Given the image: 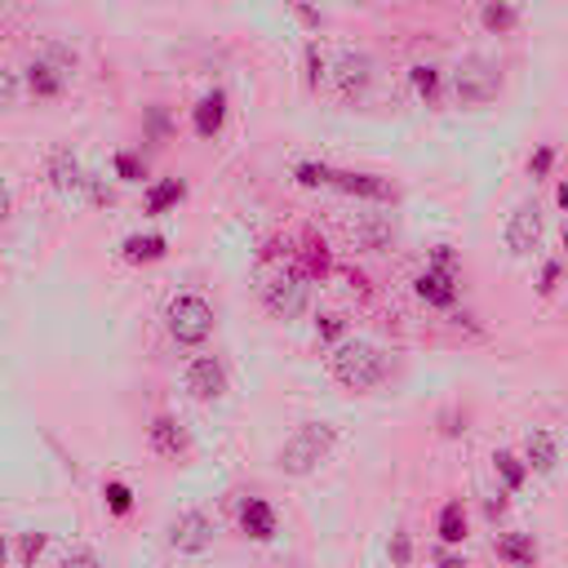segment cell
Returning <instances> with one entry per match:
<instances>
[{
  "mask_svg": "<svg viewBox=\"0 0 568 568\" xmlns=\"http://www.w3.org/2000/svg\"><path fill=\"white\" fill-rule=\"evenodd\" d=\"M328 373L337 386L346 390H377L386 377H390V351L368 342V337H346L342 346H333L328 355Z\"/></svg>",
  "mask_w": 568,
  "mask_h": 568,
  "instance_id": "1",
  "label": "cell"
},
{
  "mask_svg": "<svg viewBox=\"0 0 568 568\" xmlns=\"http://www.w3.org/2000/svg\"><path fill=\"white\" fill-rule=\"evenodd\" d=\"M328 191H342L351 200H373V204H390L395 186L382 173H364V169H328Z\"/></svg>",
  "mask_w": 568,
  "mask_h": 568,
  "instance_id": "12",
  "label": "cell"
},
{
  "mask_svg": "<svg viewBox=\"0 0 568 568\" xmlns=\"http://www.w3.org/2000/svg\"><path fill=\"white\" fill-rule=\"evenodd\" d=\"M537 240H541V213H537V204H515L510 217H506V248L515 257H528L537 248Z\"/></svg>",
  "mask_w": 568,
  "mask_h": 568,
  "instance_id": "15",
  "label": "cell"
},
{
  "mask_svg": "<svg viewBox=\"0 0 568 568\" xmlns=\"http://www.w3.org/2000/svg\"><path fill=\"white\" fill-rule=\"evenodd\" d=\"M44 178H49V186L62 195V200H89V204H106L111 200V186L98 178V173H89L84 164H80V155L67 146V142H58L49 155H44Z\"/></svg>",
  "mask_w": 568,
  "mask_h": 568,
  "instance_id": "3",
  "label": "cell"
},
{
  "mask_svg": "<svg viewBox=\"0 0 568 568\" xmlns=\"http://www.w3.org/2000/svg\"><path fill=\"white\" fill-rule=\"evenodd\" d=\"M435 568H466V559H462V555H439Z\"/></svg>",
  "mask_w": 568,
  "mask_h": 568,
  "instance_id": "41",
  "label": "cell"
},
{
  "mask_svg": "<svg viewBox=\"0 0 568 568\" xmlns=\"http://www.w3.org/2000/svg\"><path fill=\"white\" fill-rule=\"evenodd\" d=\"M71 75H75V58L62 44H44L22 67V93L36 102H58L71 89Z\"/></svg>",
  "mask_w": 568,
  "mask_h": 568,
  "instance_id": "4",
  "label": "cell"
},
{
  "mask_svg": "<svg viewBox=\"0 0 568 568\" xmlns=\"http://www.w3.org/2000/svg\"><path fill=\"white\" fill-rule=\"evenodd\" d=\"M564 248H568V231H564Z\"/></svg>",
  "mask_w": 568,
  "mask_h": 568,
  "instance_id": "43",
  "label": "cell"
},
{
  "mask_svg": "<svg viewBox=\"0 0 568 568\" xmlns=\"http://www.w3.org/2000/svg\"><path fill=\"white\" fill-rule=\"evenodd\" d=\"M413 559V541H408V532H395L390 537V564H408Z\"/></svg>",
  "mask_w": 568,
  "mask_h": 568,
  "instance_id": "35",
  "label": "cell"
},
{
  "mask_svg": "<svg viewBox=\"0 0 568 568\" xmlns=\"http://www.w3.org/2000/svg\"><path fill=\"white\" fill-rule=\"evenodd\" d=\"M164 541H169L173 555H204V550L213 546V519H209L204 510L186 506V510H178V515L164 524Z\"/></svg>",
  "mask_w": 568,
  "mask_h": 568,
  "instance_id": "10",
  "label": "cell"
},
{
  "mask_svg": "<svg viewBox=\"0 0 568 568\" xmlns=\"http://www.w3.org/2000/svg\"><path fill=\"white\" fill-rule=\"evenodd\" d=\"M40 546H44V537H40V532H27V537H22V564H27V568L36 564V555H40Z\"/></svg>",
  "mask_w": 568,
  "mask_h": 568,
  "instance_id": "36",
  "label": "cell"
},
{
  "mask_svg": "<svg viewBox=\"0 0 568 568\" xmlns=\"http://www.w3.org/2000/svg\"><path fill=\"white\" fill-rule=\"evenodd\" d=\"M213 306L200 293H173L164 302V328L178 346H204L213 337Z\"/></svg>",
  "mask_w": 568,
  "mask_h": 568,
  "instance_id": "6",
  "label": "cell"
},
{
  "mask_svg": "<svg viewBox=\"0 0 568 568\" xmlns=\"http://www.w3.org/2000/svg\"><path fill=\"white\" fill-rule=\"evenodd\" d=\"M333 444H337V426H333V422H324V417H320V422H302V426H293V435L275 448V470L302 479V475L320 470V462L333 453Z\"/></svg>",
  "mask_w": 568,
  "mask_h": 568,
  "instance_id": "2",
  "label": "cell"
},
{
  "mask_svg": "<svg viewBox=\"0 0 568 568\" xmlns=\"http://www.w3.org/2000/svg\"><path fill=\"white\" fill-rule=\"evenodd\" d=\"M235 524H240V532H244L248 541H275V532H280V515H275V506H271L262 493H244V497H240Z\"/></svg>",
  "mask_w": 568,
  "mask_h": 568,
  "instance_id": "13",
  "label": "cell"
},
{
  "mask_svg": "<svg viewBox=\"0 0 568 568\" xmlns=\"http://www.w3.org/2000/svg\"><path fill=\"white\" fill-rule=\"evenodd\" d=\"M328 169L333 164H324V160H297L293 164V182L311 186V191H328Z\"/></svg>",
  "mask_w": 568,
  "mask_h": 568,
  "instance_id": "28",
  "label": "cell"
},
{
  "mask_svg": "<svg viewBox=\"0 0 568 568\" xmlns=\"http://www.w3.org/2000/svg\"><path fill=\"white\" fill-rule=\"evenodd\" d=\"M58 568H102V559H98L89 546H71V550L58 559Z\"/></svg>",
  "mask_w": 568,
  "mask_h": 568,
  "instance_id": "33",
  "label": "cell"
},
{
  "mask_svg": "<svg viewBox=\"0 0 568 568\" xmlns=\"http://www.w3.org/2000/svg\"><path fill=\"white\" fill-rule=\"evenodd\" d=\"M550 164H555V146H537V151L528 155V173H532V178H546Z\"/></svg>",
  "mask_w": 568,
  "mask_h": 568,
  "instance_id": "34",
  "label": "cell"
},
{
  "mask_svg": "<svg viewBox=\"0 0 568 568\" xmlns=\"http://www.w3.org/2000/svg\"><path fill=\"white\" fill-rule=\"evenodd\" d=\"M306 302H311V280H306L293 262L262 280V306H266L275 320H297V315L306 311Z\"/></svg>",
  "mask_w": 568,
  "mask_h": 568,
  "instance_id": "8",
  "label": "cell"
},
{
  "mask_svg": "<svg viewBox=\"0 0 568 568\" xmlns=\"http://www.w3.org/2000/svg\"><path fill=\"white\" fill-rule=\"evenodd\" d=\"M493 470H497V479H501V488H506V493H519V488H524V479H528L524 457H519V453H506V448H497V453H493Z\"/></svg>",
  "mask_w": 568,
  "mask_h": 568,
  "instance_id": "26",
  "label": "cell"
},
{
  "mask_svg": "<svg viewBox=\"0 0 568 568\" xmlns=\"http://www.w3.org/2000/svg\"><path fill=\"white\" fill-rule=\"evenodd\" d=\"M115 178L142 182V178H146V160H142L138 151H115Z\"/></svg>",
  "mask_w": 568,
  "mask_h": 568,
  "instance_id": "32",
  "label": "cell"
},
{
  "mask_svg": "<svg viewBox=\"0 0 568 568\" xmlns=\"http://www.w3.org/2000/svg\"><path fill=\"white\" fill-rule=\"evenodd\" d=\"M306 280H315V275H324L328 271V244L324 240H315V235H306L302 240V253H297V262H293Z\"/></svg>",
  "mask_w": 568,
  "mask_h": 568,
  "instance_id": "27",
  "label": "cell"
},
{
  "mask_svg": "<svg viewBox=\"0 0 568 568\" xmlns=\"http://www.w3.org/2000/svg\"><path fill=\"white\" fill-rule=\"evenodd\" d=\"M146 444H151L155 457H164V462H182L186 448H191V435H186V426H182L178 417L160 413V417H151V426H146Z\"/></svg>",
  "mask_w": 568,
  "mask_h": 568,
  "instance_id": "14",
  "label": "cell"
},
{
  "mask_svg": "<svg viewBox=\"0 0 568 568\" xmlns=\"http://www.w3.org/2000/svg\"><path fill=\"white\" fill-rule=\"evenodd\" d=\"M377 80V62L364 53V49H337L333 62H328V84L337 89L342 102H359Z\"/></svg>",
  "mask_w": 568,
  "mask_h": 568,
  "instance_id": "9",
  "label": "cell"
},
{
  "mask_svg": "<svg viewBox=\"0 0 568 568\" xmlns=\"http://www.w3.org/2000/svg\"><path fill=\"white\" fill-rule=\"evenodd\" d=\"M315 337H320L324 346H342V342H346V315H337V311L315 315Z\"/></svg>",
  "mask_w": 568,
  "mask_h": 568,
  "instance_id": "29",
  "label": "cell"
},
{
  "mask_svg": "<svg viewBox=\"0 0 568 568\" xmlns=\"http://www.w3.org/2000/svg\"><path fill=\"white\" fill-rule=\"evenodd\" d=\"M191 124H195L200 138H217L222 124H226V93H222V89L200 93V102L191 106Z\"/></svg>",
  "mask_w": 568,
  "mask_h": 568,
  "instance_id": "19",
  "label": "cell"
},
{
  "mask_svg": "<svg viewBox=\"0 0 568 568\" xmlns=\"http://www.w3.org/2000/svg\"><path fill=\"white\" fill-rule=\"evenodd\" d=\"M164 124H169V120H164V111L155 106V111H151V133H164Z\"/></svg>",
  "mask_w": 568,
  "mask_h": 568,
  "instance_id": "42",
  "label": "cell"
},
{
  "mask_svg": "<svg viewBox=\"0 0 568 568\" xmlns=\"http://www.w3.org/2000/svg\"><path fill=\"white\" fill-rule=\"evenodd\" d=\"M555 462H559V439H555V430L532 426V430L524 435V466L537 470V475H550Z\"/></svg>",
  "mask_w": 568,
  "mask_h": 568,
  "instance_id": "17",
  "label": "cell"
},
{
  "mask_svg": "<svg viewBox=\"0 0 568 568\" xmlns=\"http://www.w3.org/2000/svg\"><path fill=\"white\" fill-rule=\"evenodd\" d=\"M493 550H497V559L510 564V568H532V564H537V541H532V532H501V537L493 541Z\"/></svg>",
  "mask_w": 568,
  "mask_h": 568,
  "instance_id": "20",
  "label": "cell"
},
{
  "mask_svg": "<svg viewBox=\"0 0 568 568\" xmlns=\"http://www.w3.org/2000/svg\"><path fill=\"white\" fill-rule=\"evenodd\" d=\"M182 195H186V182H182V178H160V182L146 186L142 209H146L151 217H160V213H169L173 204H182Z\"/></svg>",
  "mask_w": 568,
  "mask_h": 568,
  "instance_id": "21",
  "label": "cell"
},
{
  "mask_svg": "<svg viewBox=\"0 0 568 568\" xmlns=\"http://www.w3.org/2000/svg\"><path fill=\"white\" fill-rule=\"evenodd\" d=\"M448 89H453L457 106H488L501 93V71H497V62H488L479 53H466L448 71Z\"/></svg>",
  "mask_w": 568,
  "mask_h": 568,
  "instance_id": "7",
  "label": "cell"
},
{
  "mask_svg": "<svg viewBox=\"0 0 568 568\" xmlns=\"http://www.w3.org/2000/svg\"><path fill=\"white\" fill-rule=\"evenodd\" d=\"M435 532H439L444 546H462V541H466V506H462V497H448V501L439 506Z\"/></svg>",
  "mask_w": 568,
  "mask_h": 568,
  "instance_id": "22",
  "label": "cell"
},
{
  "mask_svg": "<svg viewBox=\"0 0 568 568\" xmlns=\"http://www.w3.org/2000/svg\"><path fill=\"white\" fill-rule=\"evenodd\" d=\"M519 22H524V9H515V4H479V27L488 36H506Z\"/></svg>",
  "mask_w": 568,
  "mask_h": 568,
  "instance_id": "24",
  "label": "cell"
},
{
  "mask_svg": "<svg viewBox=\"0 0 568 568\" xmlns=\"http://www.w3.org/2000/svg\"><path fill=\"white\" fill-rule=\"evenodd\" d=\"M351 240L368 253H382L395 244V217L390 213H364L355 226H351Z\"/></svg>",
  "mask_w": 568,
  "mask_h": 568,
  "instance_id": "16",
  "label": "cell"
},
{
  "mask_svg": "<svg viewBox=\"0 0 568 568\" xmlns=\"http://www.w3.org/2000/svg\"><path fill=\"white\" fill-rule=\"evenodd\" d=\"M413 293L430 311L457 306V253H453V244H435L430 248V262L413 275Z\"/></svg>",
  "mask_w": 568,
  "mask_h": 568,
  "instance_id": "5",
  "label": "cell"
},
{
  "mask_svg": "<svg viewBox=\"0 0 568 568\" xmlns=\"http://www.w3.org/2000/svg\"><path fill=\"white\" fill-rule=\"evenodd\" d=\"M102 497H106V510H111V515H120V519L133 510V488H129L124 479H106Z\"/></svg>",
  "mask_w": 568,
  "mask_h": 568,
  "instance_id": "30",
  "label": "cell"
},
{
  "mask_svg": "<svg viewBox=\"0 0 568 568\" xmlns=\"http://www.w3.org/2000/svg\"><path fill=\"white\" fill-rule=\"evenodd\" d=\"M555 280H559V262H546V271H541V293H555Z\"/></svg>",
  "mask_w": 568,
  "mask_h": 568,
  "instance_id": "37",
  "label": "cell"
},
{
  "mask_svg": "<svg viewBox=\"0 0 568 568\" xmlns=\"http://www.w3.org/2000/svg\"><path fill=\"white\" fill-rule=\"evenodd\" d=\"M182 390L200 404H217L226 395V364L217 355H191L182 368Z\"/></svg>",
  "mask_w": 568,
  "mask_h": 568,
  "instance_id": "11",
  "label": "cell"
},
{
  "mask_svg": "<svg viewBox=\"0 0 568 568\" xmlns=\"http://www.w3.org/2000/svg\"><path fill=\"white\" fill-rule=\"evenodd\" d=\"M164 253H169V240H164L160 231H133V235L120 240V257H124L129 266H151V262H160Z\"/></svg>",
  "mask_w": 568,
  "mask_h": 568,
  "instance_id": "18",
  "label": "cell"
},
{
  "mask_svg": "<svg viewBox=\"0 0 568 568\" xmlns=\"http://www.w3.org/2000/svg\"><path fill=\"white\" fill-rule=\"evenodd\" d=\"M293 13H297V18L306 22V27H324V13H315V9H306V4H297Z\"/></svg>",
  "mask_w": 568,
  "mask_h": 568,
  "instance_id": "38",
  "label": "cell"
},
{
  "mask_svg": "<svg viewBox=\"0 0 568 568\" xmlns=\"http://www.w3.org/2000/svg\"><path fill=\"white\" fill-rule=\"evenodd\" d=\"M9 213H13V195H9V186L0 182V222H9Z\"/></svg>",
  "mask_w": 568,
  "mask_h": 568,
  "instance_id": "39",
  "label": "cell"
},
{
  "mask_svg": "<svg viewBox=\"0 0 568 568\" xmlns=\"http://www.w3.org/2000/svg\"><path fill=\"white\" fill-rule=\"evenodd\" d=\"M328 62H333V53H328L320 40H306L302 67H306V89H311V93H320V89L328 84Z\"/></svg>",
  "mask_w": 568,
  "mask_h": 568,
  "instance_id": "25",
  "label": "cell"
},
{
  "mask_svg": "<svg viewBox=\"0 0 568 568\" xmlns=\"http://www.w3.org/2000/svg\"><path fill=\"white\" fill-rule=\"evenodd\" d=\"M408 84H413V93H417L422 102H435V98L444 93V84H448V71L435 67V62H413V67H408Z\"/></svg>",
  "mask_w": 568,
  "mask_h": 568,
  "instance_id": "23",
  "label": "cell"
},
{
  "mask_svg": "<svg viewBox=\"0 0 568 568\" xmlns=\"http://www.w3.org/2000/svg\"><path fill=\"white\" fill-rule=\"evenodd\" d=\"M13 564V546H9V532H0V568Z\"/></svg>",
  "mask_w": 568,
  "mask_h": 568,
  "instance_id": "40",
  "label": "cell"
},
{
  "mask_svg": "<svg viewBox=\"0 0 568 568\" xmlns=\"http://www.w3.org/2000/svg\"><path fill=\"white\" fill-rule=\"evenodd\" d=\"M18 102H22V71L0 67V111H9V106H18Z\"/></svg>",
  "mask_w": 568,
  "mask_h": 568,
  "instance_id": "31",
  "label": "cell"
}]
</instances>
